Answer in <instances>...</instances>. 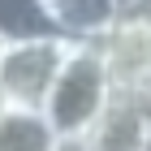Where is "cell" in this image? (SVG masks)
<instances>
[{
    "label": "cell",
    "instance_id": "cell-1",
    "mask_svg": "<svg viewBox=\"0 0 151 151\" xmlns=\"http://www.w3.org/2000/svg\"><path fill=\"white\" fill-rule=\"evenodd\" d=\"M108 95H112V78L104 69V56L95 43H69L65 60L56 69V82L43 99V116L60 134V142H82L99 121Z\"/></svg>",
    "mask_w": 151,
    "mask_h": 151
},
{
    "label": "cell",
    "instance_id": "cell-2",
    "mask_svg": "<svg viewBox=\"0 0 151 151\" xmlns=\"http://www.w3.org/2000/svg\"><path fill=\"white\" fill-rule=\"evenodd\" d=\"M69 52V39H26V43L0 47V95L9 108H39L56 82V69Z\"/></svg>",
    "mask_w": 151,
    "mask_h": 151
},
{
    "label": "cell",
    "instance_id": "cell-3",
    "mask_svg": "<svg viewBox=\"0 0 151 151\" xmlns=\"http://www.w3.org/2000/svg\"><path fill=\"white\" fill-rule=\"evenodd\" d=\"M99 56L112 86H151V0H138L116 13L112 30L99 39Z\"/></svg>",
    "mask_w": 151,
    "mask_h": 151
},
{
    "label": "cell",
    "instance_id": "cell-4",
    "mask_svg": "<svg viewBox=\"0 0 151 151\" xmlns=\"http://www.w3.org/2000/svg\"><path fill=\"white\" fill-rule=\"evenodd\" d=\"M147 134H151V86H129V91L112 86L99 121L73 147L78 151H142Z\"/></svg>",
    "mask_w": 151,
    "mask_h": 151
},
{
    "label": "cell",
    "instance_id": "cell-5",
    "mask_svg": "<svg viewBox=\"0 0 151 151\" xmlns=\"http://www.w3.org/2000/svg\"><path fill=\"white\" fill-rule=\"evenodd\" d=\"M56 35L69 43H99L116 22V0H47Z\"/></svg>",
    "mask_w": 151,
    "mask_h": 151
},
{
    "label": "cell",
    "instance_id": "cell-6",
    "mask_svg": "<svg viewBox=\"0 0 151 151\" xmlns=\"http://www.w3.org/2000/svg\"><path fill=\"white\" fill-rule=\"evenodd\" d=\"M0 151H65L39 108H4L0 112Z\"/></svg>",
    "mask_w": 151,
    "mask_h": 151
},
{
    "label": "cell",
    "instance_id": "cell-7",
    "mask_svg": "<svg viewBox=\"0 0 151 151\" xmlns=\"http://www.w3.org/2000/svg\"><path fill=\"white\" fill-rule=\"evenodd\" d=\"M52 35H56V22H52L47 0H0V47Z\"/></svg>",
    "mask_w": 151,
    "mask_h": 151
},
{
    "label": "cell",
    "instance_id": "cell-8",
    "mask_svg": "<svg viewBox=\"0 0 151 151\" xmlns=\"http://www.w3.org/2000/svg\"><path fill=\"white\" fill-rule=\"evenodd\" d=\"M129 4H138V0H116V9H129Z\"/></svg>",
    "mask_w": 151,
    "mask_h": 151
},
{
    "label": "cell",
    "instance_id": "cell-9",
    "mask_svg": "<svg viewBox=\"0 0 151 151\" xmlns=\"http://www.w3.org/2000/svg\"><path fill=\"white\" fill-rule=\"evenodd\" d=\"M142 151H151V134H147V142H142Z\"/></svg>",
    "mask_w": 151,
    "mask_h": 151
},
{
    "label": "cell",
    "instance_id": "cell-10",
    "mask_svg": "<svg viewBox=\"0 0 151 151\" xmlns=\"http://www.w3.org/2000/svg\"><path fill=\"white\" fill-rule=\"evenodd\" d=\"M4 108H9V104H4V95H0V112H4Z\"/></svg>",
    "mask_w": 151,
    "mask_h": 151
}]
</instances>
